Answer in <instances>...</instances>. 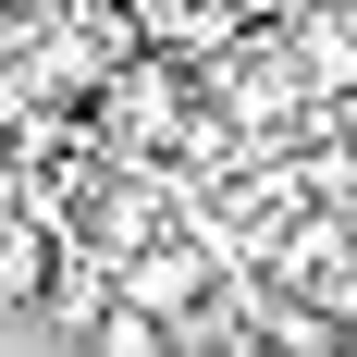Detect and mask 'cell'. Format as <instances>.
<instances>
[{"mask_svg": "<svg viewBox=\"0 0 357 357\" xmlns=\"http://www.w3.org/2000/svg\"><path fill=\"white\" fill-rule=\"evenodd\" d=\"M50 271H62V234H50L37 210H0V321L50 308Z\"/></svg>", "mask_w": 357, "mask_h": 357, "instance_id": "2", "label": "cell"}, {"mask_svg": "<svg viewBox=\"0 0 357 357\" xmlns=\"http://www.w3.org/2000/svg\"><path fill=\"white\" fill-rule=\"evenodd\" d=\"M210 284H222V259L185 247V234H160V247L123 259V296H136V308H160V321H210Z\"/></svg>", "mask_w": 357, "mask_h": 357, "instance_id": "1", "label": "cell"}, {"mask_svg": "<svg viewBox=\"0 0 357 357\" xmlns=\"http://www.w3.org/2000/svg\"><path fill=\"white\" fill-rule=\"evenodd\" d=\"M86 357H173V321H160V308H136V296H111V321L86 333Z\"/></svg>", "mask_w": 357, "mask_h": 357, "instance_id": "4", "label": "cell"}, {"mask_svg": "<svg viewBox=\"0 0 357 357\" xmlns=\"http://www.w3.org/2000/svg\"><path fill=\"white\" fill-rule=\"evenodd\" d=\"M111 123H123L136 148H173V136H197V123H185V99H173V74H160V62H123V74H111Z\"/></svg>", "mask_w": 357, "mask_h": 357, "instance_id": "3", "label": "cell"}, {"mask_svg": "<svg viewBox=\"0 0 357 357\" xmlns=\"http://www.w3.org/2000/svg\"><path fill=\"white\" fill-rule=\"evenodd\" d=\"M0 210H13V197H0Z\"/></svg>", "mask_w": 357, "mask_h": 357, "instance_id": "5", "label": "cell"}]
</instances>
